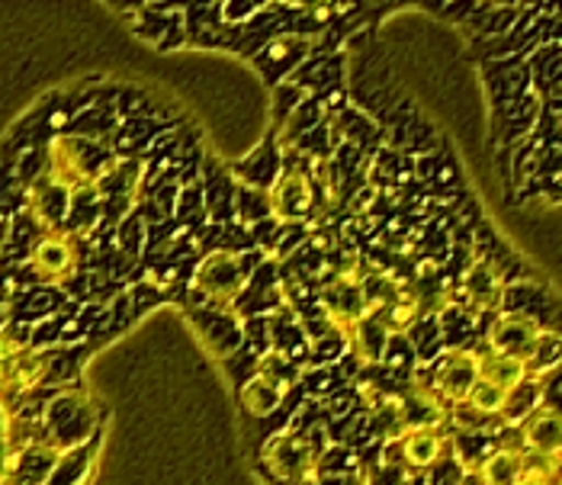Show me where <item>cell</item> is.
Returning a JSON list of instances; mask_svg holds the SVG:
<instances>
[{
    "label": "cell",
    "mask_w": 562,
    "mask_h": 485,
    "mask_svg": "<svg viewBox=\"0 0 562 485\" xmlns=\"http://www.w3.org/2000/svg\"><path fill=\"white\" fill-rule=\"evenodd\" d=\"M40 428H43V443L55 447L58 453L97 441L93 408L87 405L85 396H71V393H55L48 398Z\"/></svg>",
    "instance_id": "obj_1"
},
{
    "label": "cell",
    "mask_w": 562,
    "mask_h": 485,
    "mask_svg": "<svg viewBox=\"0 0 562 485\" xmlns=\"http://www.w3.org/2000/svg\"><path fill=\"white\" fill-rule=\"evenodd\" d=\"M245 261H248L245 255H235V251H225V248L206 255L196 267L193 293L210 306L213 303L216 306L235 303L245 293V283H251V273H255V264H245Z\"/></svg>",
    "instance_id": "obj_2"
},
{
    "label": "cell",
    "mask_w": 562,
    "mask_h": 485,
    "mask_svg": "<svg viewBox=\"0 0 562 485\" xmlns=\"http://www.w3.org/2000/svg\"><path fill=\"white\" fill-rule=\"evenodd\" d=\"M547 341H550V335H543L540 322L524 312H502L495 318V325L488 328V351L515 357L530 366L540 360V351L547 348Z\"/></svg>",
    "instance_id": "obj_3"
},
{
    "label": "cell",
    "mask_w": 562,
    "mask_h": 485,
    "mask_svg": "<svg viewBox=\"0 0 562 485\" xmlns=\"http://www.w3.org/2000/svg\"><path fill=\"white\" fill-rule=\"evenodd\" d=\"M479 386V353L473 351H450L440 357L431 370V390L447 408L467 405L473 390Z\"/></svg>",
    "instance_id": "obj_4"
},
{
    "label": "cell",
    "mask_w": 562,
    "mask_h": 485,
    "mask_svg": "<svg viewBox=\"0 0 562 485\" xmlns=\"http://www.w3.org/2000/svg\"><path fill=\"white\" fill-rule=\"evenodd\" d=\"M270 219L277 225L303 222L315 206V180L303 168H286L270 183Z\"/></svg>",
    "instance_id": "obj_5"
},
{
    "label": "cell",
    "mask_w": 562,
    "mask_h": 485,
    "mask_svg": "<svg viewBox=\"0 0 562 485\" xmlns=\"http://www.w3.org/2000/svg\"><path fill=\"white\" fill-rule=\"evenodd\" d=\"M263 456H267V466L280 480H290V483H303L318 466V453L312 450L305 435H273Z\"/></svg>",
    "instance_id": "obj_6"
},
{
    "label": "cell",
    "mask_w": 562,
    "mask_h": 485,
    "mask_svg": "<svg viewBox=\"0 0 562 485\" xmlns=\"http://www.w3.org/2000/svg\"><path fill=\"white\" fill-rule=\"evenodd\" d=\"M520 450L562 456V408H530L518 421Z\"/></svg>",
    "instance_id": "obj_7"
},
{
    "label": "cell",
    "mask_w": 562,
    "mask_h": 485,
    "mask_svg": "<svg viewBox=\"0 0 562 485\" xmlns=\"http://www.w3.org/2000/svg\"><path fill=\"white\" fill-rule=\"evenodd\" d=\"M398 463L402 473L418 476V473H431L434 466L443 460L447 453V438L440 431H405L398 441Z\"/></svg>",
    "instance_id": "obj_8"
},
{
    "label": "cell",
    "mask_w": 562,
    "mask_h": 485,
    "mask_svg": "<svg viewBox=\"0 0 562 485\" xmlns=\"http://www.w3.org/2000/svg\"><path fill=\"white\" fill-rule=\"evenodd\" d=\"M533 376V366L524 363V360H515V357H505V353H492L482 351L479 353V380L518 396L520 390L530 383Z\"/></svg>",
    "instance_id": "obj_9"
},
{
    "label": "cell",
    "mask_w": 562,
    "mask_h": 485,
    "mask_svg": "<svg viewBox=\"0 0 562 485\" xmlns=\"http://www.w3.org/2000/svg\"><path fill=\"white\" fill-rule=\"evenodd\" d=\"M350 351H353V360L360 363H380L386 357V348H390L392 331L386 328L383 315L373 312L367 318H360L350 331Z\"/></svg>",
    "instance_id": "obj_10"
},
{
    "label": "cell",
    "mask_w": 562,
    "mask_h": 485,
    "mask_svg": "<svg viewBox=\"0 0 562 485\" xmlns=\"http://www.w3.org/2000/svg\"><path fill=\"white\" fill-rule=\"evenodd\" d=\"M286 396V386L280 380H273L270 373L258 370L255 376H248L238 390V398H241V408L251 415V418H267L280 408V402Z\"/></svg>",
    "instance_id": "obj_11"
},
{
    "label": "cell",
    "mask_w": 562,
    "mask_h": 485,
    "mask_svg": "<svg viewBox=\"0 0 562 485\" xmlns=\"http://www.w3.org/2000/svg\"><path fill=\"white\" fill-rule=\"evenodd\" d=\"M463 293H467V300H470L476 309H498V306H502V296H505V286H502L495 267L479 261V264H473V270L467 273V280H463Z\"/></svg>",
    "instance_id": "obj_12"
},
{
    "label": "cell",
    "mask_w": 562,
    "mask_h": 485,
    "mask_svg": "<svg viewBox=\"0 0 562 485\" xmlns=\"http://www.w3.org/2000/svg\"><path fill=\"white\" fill-rule=\"evenodd\" d=\"M524 470V450L520 447H502L488 460L479 463V480L482 485H518Z\"/></svg>",
    "instance_id": "obj_13"
},
{
    "label": "cell",
    "mask_w": 562,
    "mask_h": 485,
    "mask_svg": "<svg viewBox=\"0 0 562 485\" xmlns=\"http://www.w3.org/2000/svg\"><path fill=\"white\" fill-rule=\"evenodd\" d=\"M100 441H90L85 447H75V450H65L58 456V466L52 473L48 485H81L90 473V463H93V450Z\"/></svg>",
    "instance_id": "obj_14"
},
{
    "label": "cell",
    "mask_w": 562,
    "mask_h": 485,
    "mask_svg": "<svg viewBox=\"0 0 562 485\" xmlns=\"http://www.w3.org/2000/svg\"><path fill=\"white\" fill-rule=\"evenodd\" d=\"M512 398H515L512 393H505V390L479 380V386L473 390V396H470L467 405L473 408V415H479L482 421L485 418H512Z\"/></svg>",
    "instance_id": "obj_15"
}]
</instances>
